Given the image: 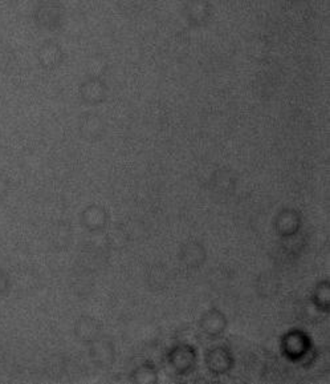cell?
I'll return each instance as SVG.
<instances>
[{"label":"cell","mask_w":330,"mask_h":384,"mask_svg":"<svg viewBox=\"0 0 330 384\" xmlns=\"http://www.w3.org/2000/svg\"><path fill=\"white\" fill-rule=\"evenodd\" d=\"M214 6L209 0H188L183 7V18L190 27L202 28L214 18Z\"/></svg>","instance_id":"6da1fadb"}]
</instances>
